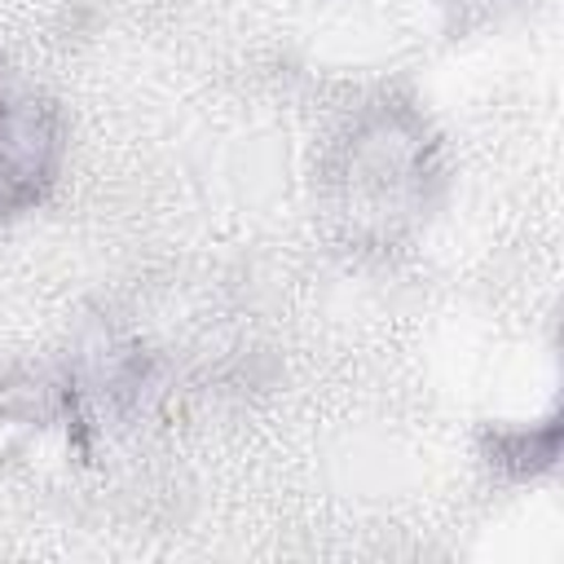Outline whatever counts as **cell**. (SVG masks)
I'll return each instance as SVG.
<instances>
[{
	"instance_id": "1",
	"label": "cell",
	"mask_w": 564,
	"mask_h": 564,
	"mask_svg": "<svg viewBox=\"0 0 564 564\" xmlns=\"http://www.w3.org/2000/svg\"><path fill=\"white\" fill-rule=\"evenodd\" d=\"M66 154L62 110L0 62V225L40 207Z\"/></svg>"
},
{
	"instance_id": "3",
	"label": "cell",
	"mask_w": 564,
	"mask_h": 564,
	"mask_svg": "<svg viewBox=\"0 0 564 564\" xmlns=\"http://www.w3.org/2000/svg\"><path fill=\"white\" fill-rule=\"evenodd\" d=\"M555 445H560V432H555V419H546L542 427L498 432L489 454H494L498 467H516L520 476H533V471H542V467L555 463Z\"/></svg>"
},
{
	"instance_id": "2",
	"label": "cell",
	"mask_w": 564,
	"mask_h": 564,
	"mask_svg": "<svg viewBox=\"0 0 564 564\" xmlns=\"http://www.w3.org/2000/svg\"><path fill=\"white\" fill-rule=\"evenodd\" d=\"M423 181H427V141L414 123L397 115H379L352 132V145L344 154V185L348 198L375 207L370 216L401 212L405 198L423 194Z\"/></svg>"
}]
</instances>
